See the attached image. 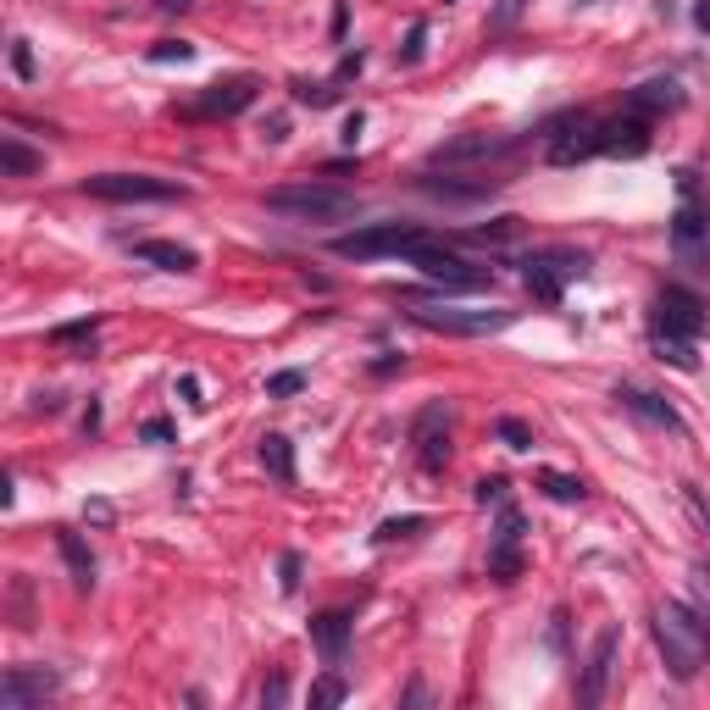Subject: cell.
<instances>
[{"label":"cell","instance_id":"cell-44","mask_svg":"<svg viewBox=\"0 0 710 710\" xmlns=\"http://www.w3.org/2000/svg\"><path fill=\"white\" fill-rule=\"evenodd\" d=\"M693 23H699V29H710V0H699V7H693Z\"/></svg>","mask_w":710,"mask_h":710},{"label":"cell","instance_id":"cell-35","mask_svg":"<svg viewBox=\"0 0 710 710\" xmlns=\"http://www.w3.org/2000/svg\"><path fill=\"white\" fill-rule=\"evenodd\" d=\"M51 338H56V344H79V338H95V316H84V322H67V327H56Z\"/></svg>","mask_w":710,"mask_h":710},{"label":"cell","instance_id":"cell-37","mask_svg":"<svg viewBox=\"0 0 710 710\" xmlns=\"http://www.w3.org/2000/svg\"><path fill=\"white\" fill-rule=\"evenodd\" d=\"M505 500V478H483L478 483V505H500Z\"/></svg>","mask_w":710,"mask_h":710},{"label":"cell","instance_id":"cell-38","mask_svg":"<svg viewBox=\"0 0 710 710\" xmlns=\"http://www.w3.org/2000/svg\"><path fill=\"white\" fill-rule=\"evenodd\" d=\"M261 704H267V710H278V704H289V682H283V677H272V682L261 688Z\"/></svg>","mask_w":710,"mask_h":710},{"label":"cell","instance_id":"cell-17","mask_svg":"<svg viewBox=\"0 0 710 710\" xmlns=\"http://www.w3.org/2000/svg\"><path fill=\"white\" fill-rule=\"evenodd\" d=\"M505 150H511V139L467 134V139H450V145H439V150H434V161H439V167H456V161H489V156H505Z\"/></svg>","mask_w":710,"mask_h":710},{"label":"cell","instance_id":"cell-32","mask_svg":"<svg viewBox=\"0 0 710 710\" xmlns=\"http://www.w3.org/2000/svg\"><path fill=\"white\" fill-rule=\"evenodd\" d=\"M294 101H300V106H333L338 95H333L327 84H294Z\"/></svg>","mask_w":710,"mask_h":710},{"label":"cell","instance_id":"cell-5","mask_svg":"<svg viewBox=\"0 0 710 710\" xmlns=\"http://www.w3.org/2000/svg\"><path fill=\"white\" fill-rule=\"evenodd\" d=\"M671 250L693 267H710V206L693 195V173H682V200L671 211Z\"/></svg>","mask_w":710,"mask_h":710},{"label":"cell","instance_id":"cell-7","mask_svg":"<svg viewBox=\"0 0 710 710\" xmlns=\"http://www.w3.org/2000/svg\"><path fill=\"white\" fill-rule=\"evenodd\" d=\"M422 278H434L445 294H478V289H489V267H467L461 255H450V250H439L434 239L428 244H417L411 255H406Z\"/></svg>","mask_w":710,"mask_h":710},{"label":"cell","instance_id":"cell-21","mask_svg":"<svg viewBox=\"0 0 710 710\" xmlns=\"http://www.w3.org/2000/svg\"><path fill=\"white\" fill-rule=\"evenodd\" d=\"M56 544H62V561H67L73 583H79V588H95V555H90V544H84L79 533H62Z\"/></svg>","mask_w":710,"mask_h":710},{"label":"cell","instance_id":"cell-9","mask_svg":"<svg viewBox=\"0 0 710 710\" xmlns=\"http://www.w3.org/2000/svg\"><path fill=\"white\" fill-rule=\"evenodd\" d=\"M411 322L428 327V333H450V338H483V333L511 327V311H456V305L434 311V305H417Z\"/></svg>","mask_w":710,"mask_h":710},{"label":"cell","instance_id":"cell-3","mask_svg":"<svg viewBox=\"0 0 710 710\" xmlns=\"http://www.w3.org/2000/svg\"><path fill=\"white\" fill-rule=\"evenodd\" d=\"M417 244H428V233L417 222H373V228L338 233L333 255H344V261H384V255H411Z\"/></svg>","mask_w":710,"mask_h":710},{"label":"cell","instance_id":"cell-16","mask_svg":"<svg viewBox=\"0 0 710 710\" xmlns=\"http://www.w3.org/2000/svg\"><path fill=\"white\" fill-rule=\"evenodd\" d=\"M616 400H622V411H633L638 422H649V428H660V434H682V417L660 400V395H644V389H616Z\"/></svg>","mask_w":710,"mask_h":710},{"label":"cell","instance_id":"cell-24","mask_svg":"<svg viewBox=\"0 0 710 710\" xmlns=\"http://www.w3.org/2000/svg\"><path fill=\"white\" fill-rule=\"evenodd\" d=\"M655 349H660V362H671L677 373H693V367H699L693 344H688V338H677V333H655Z\"/></svg>","mask_w":710,"mask_h":710},{"label":"cell","instance_id":"cell-2","mask_svg":"<svg viewBox=\"0 0 710 710\" xmlns=\"http://www.w3.org/2000/svg\"><path fill=\"white\" fill-rule=\"evenodd\" d=\"M267 211H278L289 222H338V217H355V195L338 184H322V178H300V184L267 189Z\"/></svg>","mask_w":710,"mask_h":710},{"label":"cell","instance_id":"cell-22","mask_svg":"<svg viewBox=\"0 0 710 710\" xmlns=\"http://www.w3.org/2000/svg\"><path fill=\"white\" fill-rule=\"evenodd\" d=\"M261 467H267L278 483H294V450H289L283 434H267V439H261Z\"/></svg>","mask_w":710,"mask_h":710},{"label":"cell","instance_id":"cell-8","mask_svg":"<svg viewBox=\"0 0 710 710\" xmlns=\"http://www.w3.org/2000/svg\"><path fill=\"white\" fill-rule=\"evenodd\" d=\"M655 333H677V338L699 344V338L710 333V311H704V300H699V294H688V289H677V283H666V289L655 294Z\"/></svg>","mask_w":710,"mask_h":710},{"label":"cell","instance_id":"cell-43","mask_svg":"<svg viewBox=\"0 0 710 710\" xmlns=\"http://www.w3.org/2000/svg\"><path fill=\"white\" fill-rule=\"evenodd\" d=\"M156 7H161V12H189L195 0H156Z\"/></svg>","mask_w":710,"mask_h":710},{"label":"cell","instance_id":"cell-28","mask_svg":"<svg viewBox=\"0 0 710 710\" xmlns=\"http://www.w3.org/2000/svg\"><path fill=\"white\" fill-rule=\"evenodd\" d=\"M494 544H500V550H516V544H522V511H511V505L500 511V528H494Z\"/></svg>","mask_w":710,"mask_h":710},{"label":"cell","instance_id":"cell-18","mask_svg":"<svg viewBox=\"0 0 710 710\" xmlns=\"http://www.w3.org/2000/svg\"><path fill=\"white\" fill-rule=\"evenodd\" d=\"M134 255L150 261V267H161V272H195V250H184V244H173V239H139Z\"/></svg>","mask_w":710,"mask_h":710},{"label":"cell","instance_id":"cell-40","mask_svg":"<svg viewBox=\"0 0 710 710\" xmlns=\"http://www.w3.org/2000/svg\"><path fill=\"white\" fill-rule=\"evenodd\" d=\"M283 588H289V594L300 588V555H283Z\"/></svg>","mask_w":710,"mask_h":710},{"label":"cell","instance_id":"cell-19","mask_svg":"<svg viewBox=\"0 0 710 710\" xmlns=\"http://www.w3.org/2000/svg\"><path fill=\"white\" fill-rule=\"evenodd\" d=\"M311 644H316L327 660H338V655H344V644H349V616H344V610H322V616H311Z\"/></svg>","mask_w":710,"mask_h":710},{"label":"cell","instance_id":"cell-33","mask_svg":"<svg viewBox=\"0 0 710 710\" xmlns=\"http://www.w3.org/2000/svg\"><path fill=\"white\" fill-rule=\"evenodd\" d=\"M305 389V378L300 373H278V378H267V395L272 400H289V395H300Z\"/></svg>","mask_w":710,"mask_h":710},{"label":"cell","instance_id":"cell-1","mask_svg":"<svg viewBox=\"0 0 710 710\" xmlns=\"http://www.w3.org/2000/svg\"><path fill=\"white\" fill-rule=\"evenodd\" d=\"M655 644H660V655H666V671H671L677 682H693L699 666L710 660V622H704L693 605L666 599V605L655 610Z\"/></svg>","mask_w":710,"mask_h":710},{"label":"cell","instance_id":"cell-41","mask_svg":"<svg viewBox=\"0 0 710 710\" xmlns=\"http://www.w3.org/2000/svg\"><path fill=\"white\" fill-rule=\"evenodd\" d=\"M422 34H428V29L417 23V29H411V40H406V62H417V56H422Z\"/></svg>","mask_w":710,"mask_h":710},{"label":"cell","instance_id":"cell-25","mask_svg":"<svg viewBox=\"0 0 710 710\" xmlns=\"http://www.w3.org/2000/svg\"><path fill=\"white\" fill-rule=\"evenodd\" d=\"M539 489L550 494V500H561V505H577L588 489H583V478H566V472H539Z\"/></svg>","mask_w":710,"mask_h":710},{"label":"cell","instance_id":"cell-13","mask_svg":"<svg viewBox=\"0 0 710 710\" xmlns=\"http://www.w3.org/2000/svg\"><path fill=\"white\" fill-rule=\"evenodd\" d=\"M616 644H622V633H616V627H605V633L594 638V655H588L583 682H577V699H583V704H599V699H605L610 671H616Z\"/></svg>","mask_w":710,"mask_h":710},{"label":"cell","instance_id":"cell-42","mask_svg":"<svg viewBox=\"0 0 710 710\" xmlns=\"http://www.w3.org/2000/svg\"><path fill=\"white\" fill-rule=\"evenodd\" d=\"M178 389H184V400H189V406H206V400H200V378H184Z\"/></svg>","mask_w":710,"mask_h":710},{"label":"cell","instance_id":"cell-10","mask_svg":"<svg viewBox=\"0 0 710 710\" xmlns=\"http://www.w3.org/2000/svg\"><path fill=\"white\" fill-rule=\"evenodd\" d=\"M599 150H605V123H599V117H588V112L566 117V123H561V134L550 139V161H555V167L588 161V156H599Z\"/></svg>","mask_w":710,"mask_h":710},{"label":"cell","instance_id":"cell-14","mask_svg":"<svg viewBox=\"0 0 710 710\" xmlns=\"http://www.w3.org/2000/svg\"><path fill=\"white\" fill-rule=\"evenodd\" d=\"M250 101H255V79H217V84L189 106V117H239Z\"/></svg>","mask_w":710,"mask_h":710},{"label":"cell","instance_id":"cell-27","mask_svg":"<svg viewBox=\"0 0 710 710\" xmlns=\"http://www.w3.org/2000/svg\"><path fill=\"white\" fill-rule=\"evenodd\" d=\"M516 572H522V555L516 550H489V577H500V583H516Z\"/></svg>","mask_w":710,"mask_h":710},{"label":"cell","instance_id":"cell-29","mask_svg":"<svg viewBox=\"0 0 710 710\" xmlns=\"http://www.w3.org/2000/svg\"><path fill=\"white\" fill-rule=\"evenodd\" d=\"M344 699H349L344 677H316L311 682V704H344Z\"/></svg>","mask_w":710,"mask_h":710},{"label":"cell","instance_id":"cell-6","mask_svg":"<svg viewBox=\"0 0 710 710\" xmlns=\"http://www.w3.org/2000/svg\"><path fill=\"white\" fill-rule=\"evenodd\" d=\"M583 272H588V255H583V250H561V244L522 261V283H528L533 300H544V305H555V300L566 294V283L583 278Z\"/></svg>","mask_w":710,"mask_h":710},{"label":"cell","instance_id":"cell-12","mask_svg":"<svg viewBox=\"0 0 710 710\" xmlns=\"http://www.w3.org/2000/svg\"><path fill=\"white\" fill-rule=\"evenodd\" d=\"M450 406H428L417 422H411V439H417V450H422V467L428 472H439L445 461H450Z\"/></svg>","mask_w":710,"mask_h":710},{"label":"cell","instance_id":"cell-39","mask_svg":"<svg viewBox=\"0 0 710 710\" xmlns=\"http://www.w3.org/2000/svg\"><path fill=\"white\" fill-rule=\"evenodd\" d=\"M139 439H150V445H167V439H173V422H161V417H156V422H145V428H139Z\"/></svg>","mask_w":710,"mask_h":710},{"label":"cell","instance_id":"cell-26","mask_svg":"<svg viewBox=\"0 0 710 710\" xmlns=\"http://www.w3.org/2000/svg\"><path fill=\"white\" fill-rule=\"evenodd\" d=\"M494 434L505 439V450H533V428H528V422H516V417H500V422H494Z\"/></svg>","mask_w":710,"mask_h":710},{"label":"cell","instance_id":"cell-20","mask_svg":"<svg viewBox=\"0 0 710 710\" xmlns=\"http://www.w3.org/2000/svg\"><path fill=\"white\" fill-rule=\"evenodd\" d=\"M40 167H45V156H40V150L18 145L12 134L0 139V178H29V173H40Z\"/></svg>","mask_w":710,"mask_h":710},{"label":"cell","instance_id":"cell-36","mask_svg":"<svg viewBox=\"0 0 710 710\" xmlns=\"http://www.w3.org/2000/svg\"><path fill=\"white\" fill-rule=\"evenodd\" d=\"M12 73H18V79H34V51H29V40L12 45Z\"/></svg>","mask_w":710,"mask_h":710},{"label":"cell","instance_id":"cell-30","mask_svg":"<svg viewBox=\"0 0 710 710\" xmlns=\"http://www.w3.org/2000/svg\"><path fill=\"white\" fill-rule=\"evenodd\" d=\"M422 528H428V516H395V522L378 528V539H411V533H422Z\"/></svg>","mask_w":710,"mask_h":710},{"label":"cell","instance_id":"cell-31","mask_svg":"<svg viewBox=\"0 0 710 710\" xmlns=\"http://www.w3.org/2000/svg\"><path fill=\"white\" fill-rule=\"evenodd\" d=\"M522 7H528V0H500V7H494V18H489V34H505V29L522 18Z\"/></svg>","mask_w":710,"mask_h":710},{"label":"cell","instance_id":"cell-15","mask_svg":"<svg viewBox=\"0 0 710 710\" xmlns=\"http://www.w3.org/2000/svg\"><path fill=\"white\" fill-rule=\"evenodd\" d=\"M605 150L610 156H644L649 150V117H638L627 106V117H610L605 123Z\"/></svg>","mask_w":710,"mask_h":710},{"label":"cell","instance_id":"cell-34","mask_svg":"<svg viewBox=\"0 0 710 710\" xmlns=\"http://www.w3.org/2000/svg\"><path fill=\"white\" fill-rule=\"evenodd\" d=\"M189 56H195V45H184V40H161L150 51V62H189Z\"/></svg>","mask_w":710,"mask_h":710},{"label":"cell","instance_id":"cell-11","mask_svg":"<svg viewBox=\"0 0 710 710\" xmlns=\"http://www.w3.org/2000/svg\"><path fill=\"white\" fill-rule=\"evenodd\" d=\"M56 671L45 666H12L0 677V710H29V704H45V693H56Z\"/></svg>","mask_w":710,"mask_h":710},{"label":"cell","instance_id":"cell-23","mask_svg":"<svg viewBox=\"0 0 710 710\" xmlns=\"http://www.w3.org/2000/svg\"><path fill=\"white\" fill-rule=\"evenodd\" d=\"M677 101H682V95H677V84H671V79H666V84L655 79V84H644V90H633V101H627V106H633V112L644 117V112H660V106L671 112Z\"/></svg>","mask_w":710,"mask_h":710},{"label":"cell","instance_id":"cell-4","mask_svg":"<svg viewBox=\"0 0 710 710\" xmlns=\"http://www.w3.org/2000/svg\"><path fill=\"white\" fill-rule=\"evenodd\" d=\"M84 195L112 200V206H145V200H184L189 189L173 178H150V173H95L84 178Z\"/></svg>","mask_w":710,"mask_h":710}]
</instances>
